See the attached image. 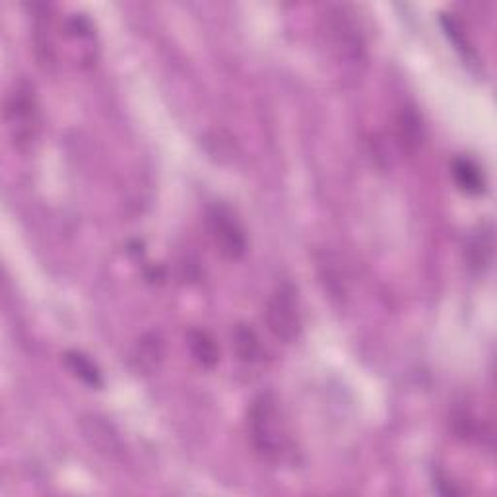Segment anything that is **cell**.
<instances>
[{
	"label": "cell",
	"mask_w": 497,
	"mask_h": 497,
	"mask_svg": "<svg viewBox=\"0 0 497 497\" xmlns=\"http://www.w3.org/2000/svg\"><path fill=\"white\" fill-rule=\"evenodd\" d=\"M4 125L14 150L27 152L37 141L42 128V113H39L35 86L18 78L8 89L4 99Z\"/></svg>",
	"instance_id": "obj_1"
},
{
	"label": "cell",
	"mask_w": 497,
	"mask_h": 497,
	"mask_svg": "<svg viewBox=\"0 0 497 497\" xmlns=\"http://www.w3.org/2000/svg\"><path fill=\"white\" fill-rule=\"evenodd\" d=\"M247 432L256 455L266 463H278L287 449L286 425L272 393H263L251 402L247 414Z\"/></svg>",
	"instance_id": "obj_2"
},
{
	"label": "cell",
	"mask_w": 497,
	"mask_h": 497,
	"mask_svg": "<svg viewBox=\"0 0 497 497\" xmlns=\"http://www.w3.org/2000/svg\"><path fill=\"white\" fill-rule=\"evenodd\" d=\"M266 325L271 333L286 344L297 340L303 329L302 305L297 287L292 282H282L276 286L272 295L266 302Z\"/></svg>",
	"instance_id": "obj_3"
},
{
	"label": "cell",
	"mask_w": 497,
	"mask_h": 497,
	"mask_svg": "<svg viewBox=\"0 0 497 497\" xmlns=\"http://www.w3.org/2000/svg\"><path fill=\"white\" fill-rule=\"evenodd\" d=\"M206 226L214 245L227 261H240L247 251V235L237 216L224 204H212L206 212Z\"/></svg>",
	"instance_id": "obj_4"
},
{
	"label": "cell",
	"mask_w": 497,
	"mask_h": 497,
	"mask_svg": "<svg viewBox=\"0 0 497 497\" xmlns=\"http://www.w3.org/2000/svg\"><path fill=\"white\" fill-rule=\"evenodd\" d=\"M453 177L463 193L478 196L486 193V175L480 165L469 157H456L453 162Z\"/></svg>",
	"instance_id": "obj_5"
},
{
	"label": "cell",
	"mask_w": 497,
	"mask_h": 497,
	"mask_svg": "<svg viewBox=\"0 0 497 497\" xmlns=\"http://www.w3.org/2000/svg\"><path fill=\"white\" fill-rule=\"evenodd\" d=\"M187 346H188V350H191L195 362L201 367H206V370H212V367L220 362V348L216 346L214 338L204 331L195 329L188 333Z\"/></svg>",
	"instance_id": "obj_6"
},
{
	"label": "cell",
	"mask_w": 497,
	"mask_h": 497,
	"mask_svg": "<svg viewBox=\"0 0 497 497\" xmlns=\"http://www.w3.org/2000/svg\"><path fill=\"white\" fill-rule=\"evenodd\" d=\"M65 363L68 370H71L78 379L82 383H86L88 386H94V389H99L103 386V377L102 371L97 370V365L89 360V357L82 352H66L65 354Z\"/></svg>",
	"instance_id": "obj_7"
},
{
	"label": "cell",
	"mask_w": 497,
	"mask_h": 497,
	"mask_svg": "<svg viewBox=\"0 0 497 497\" xmlns=\"http://www.w3.org/2000/svg\"><path fill=\"white\" fill-rule=\"evenodd\" d=\"M233 344L235 350L240 354V357L243 362H258L261 360L263 348H261V340H258L256 333L247 325H237L233 331Z\"/></svg>",
	"instance_id": "obj_8"
},
{
	"label": "cell",
	"mask_w": 497,
	"mask_h": 497,
	"mask_svg": "<svg viewBox=\"0 0 497 497\" xmlns=\"http://www.w3.org/2000/svg\"><path fill=\"white\" fill-rule=\"evenodd\" d=\"M399 128H401L402 142L414 144V146L422 142V123L410 107L402 109L401 119H399Z\"/></svg>",
	"instance_id": "obj_9"
}]
</instances>
